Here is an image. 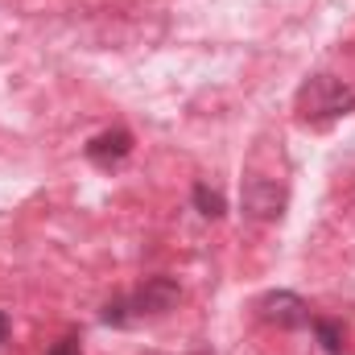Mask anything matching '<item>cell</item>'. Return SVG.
<instances>
[{
	"instance_id": "1",
	"label": "cell",
	"mask_w": 355,
	"mask_h": 355,
	"mask_svg": "<svg viewBox=\"0 0 355 355\" xmlns=\"http://www.w3.org/2000/svg\"><path fill=\"white\" fill-rule=\"evenodd\" d=\"M347 112H355V91L343 79L314 75L310 83H302V91H297V116L306 124H331V120H339Z\"/></svg>"
},
{
	"instance_id": "2",
	"label": "cell",
	"mask_w": 355,
	"mask_h": 355,
	"mask_svg": "<svg viewBox=\"0 0 355 355\" xmlns=\"http://www.w3.org/2000/svg\"><path fill=\"white\" fill-rule=\"evenodd\" d=\"M240 202H244V215H248V219L268 223V219H281V215H285L289 190H285L281 182H272V178H248Z\"/></svg>"
},
{
	"instance_id": "3",
	"label": "cell",
	"mask_w": 355,
	"mask_h": 355,
	"mask_svg": "<svg viewBox=\"0 0 355 355\" xmlns=\"http://www.w3.org/2000/svg\"><path fill=\"white\" fill-rule=\"evenodd\" d=\"M178 302H182V289H178V281H170V277H149V281L128 297L132 318H162V314L174 310Z\"/></svg>"
},
{
	"instance_id": "4",
	"label": "cell",
	"mask_w": 355,
	"mask_h": 355,
	"mask_svg": "<svg viewBox=\"0 0 355 355\" xmlns=\"http://www.w3.org/2000/svg\"><path fill=\"white\" fill-rule=\"evenodd\" d=\"M257 310H261V318H265V322L281 327V331H302V327L310 322V306H306L297 293H289V289L265 293Z\"/></svg>"
},
{
	"instance_id": "5",
	"label": "cell",
	"mask_w": 355,
	"mask_h": 355,
	"mask_svg": "<svg viewBox=\"0 0 355 355\" xmlns=\"http://www.w3.org/2000/svg\"><path fill=\"white\" fill-rule=\"evenodd\" d=\"M128 153H132V132L128 128H107V132H99L87 145V162L91 166H103V170L124 162Z\"/></svg>"
},
{
	"instance_id": "6",
	"label": "cell",
	"mask_w": 355,
	"mask_h": 355,
	"mask_svg": "<svg viewBox=\"0 0 355 355\" xmlns=\"http://www.w3.org/2000/svg\"><path fill=\"white\" fill-rule=\"evenodd\" d=\"M194 207H198V215H202V219H223V211H227L223 194H219L215 186H207V182H198V186H194Z\"/></svg>"
},
{
	"instance_id": "7",
	"label": "cell",
	"mask_w": 355,
	"mask_h": 355,
	"mask_svg": "<svg viewBox=\"0 0 355 355\" xmlns=\"http://www.w3.org/2000/svg\"><path fill=\"white\" fill-rule=\"evenodd\" d=\"M314 331H318V343H322V352H327V355H343V331H339V322H331V318H318V322H314Z\"/></svg>"
},
{
	"instance_id": "8",
	"label": "cell",
	"mask_w": 355,
	"mask_h": 355,
	"mask_svg": "<svg viewBox=\"0 0 355 355\" xmlns=\"http://www.w3.org/2000/svg\"><path fill=\"white\" fill-rule=\"evenodd\" d=\"M50 355H83V347H79V339H62L50 347Z\"/></svg>"
},
{
	"instance_id": "9",
	"label": "cell",
	"mask_w": 355,
	"mask_h": 355,
	"mask_svg": "<svg viewBox=\"0 0 355 355\" xmlns=\"http://www.w3.org/2000/svg\"><path fill=\"white\" fill-rule=\"evenodd\" d=\"M8 339V318H4V310H0V343Z\"/></svg>"
}]
</instances>
